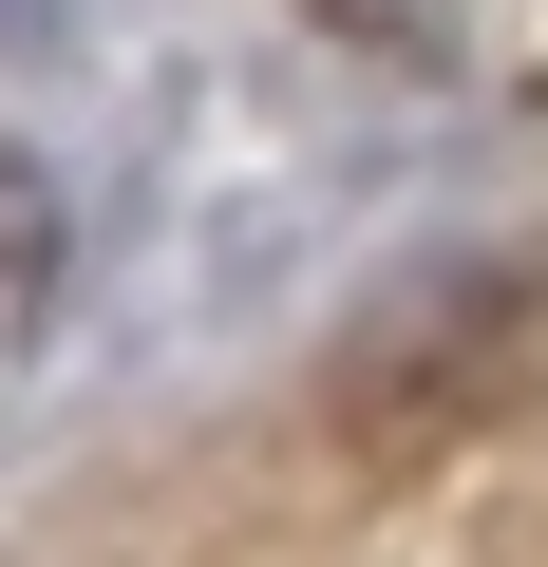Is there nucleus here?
<instances>
[{
  "label": "nucleus",
  "mask_w": 548,
  "mask_h": 567,
  "mask_svg": "<svg viewBox=\"0 0 548 567\" xmlns=\"http://www.w3.org/2000/svg\"><path fill=\"white\" fill-rule=\"evenodd\" d=\"M39 246H58V189H39V152H0V303L39 284Z\"/></svg>",
  "instance_id": "nucleus-2"
},
{
  "label": "nucleus",
  "mask_w": 548,
  "mask_h": 567,
  "mask_svg": "<svg viewBox=\"0 0 548 567\" xmlns=\"http://www.w3.org/2000/svg\"><path fill=\"white\" fill-rule=\"evenodd\" d=\"M529 379H548V265H416L397 303L341 341V454L360 473H435Z\"/></svg>",
  "instance_id": "nucleus-1"
},
{
  "label": "nucleus",
  "mask_w": 548,
  "mask_h": 567,
  "mask_svg": "<svg viewBox=\"0 0 548 567\" xmlns=\"http://www.w3.org/2000/svg\"><path fill=\"white\" fill-rule=\"evenodd\" d=\"M322 20H341V39H397V58H416V76H435V58H454V20H435V0H322Z\"/></svg>",
  "instance_id": "nucleus-3"
}]
</instances>
